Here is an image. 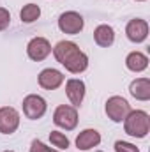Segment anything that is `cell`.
Instances as JSON below:
<instances>
[{
    "label": "cell",
    "instance_id": "ffe728a7",
    "mask_svg": "<svg viewBox=\"0 0 150 152\" xmlns=\"http://www.w3.org/2000/svg\"><path fill=\"white\" fill-rule=\"evenodd\" d=\"M9 23H11V14H9V11L4 9V7H0V32L5 30V28L9 27Z\"/></svg>",
    "mask_w": 150,
    "mask_h": 152
},
{
    "label": "cell",
    "instance_id": "8fae6325",
    "mask_svg": "<svg viewBox=\"0 0 150 152\" xmlns=\"http://www.w3.org/2000/svg\"><path fill=\"white\" fill-rule=\"evenodd\" d=\"M66 94H67V97H69V101H71V104L74 108L79 106L83 103V97H85V83L81 80H78V78L67 80V83H66Z\"/></svg>",
    "mask_w": 150,
    "mask_h": 152
},
{
    "label": "cell",
    "instance_id": "5bb4252c",
    "mask_svg": "<svg viewBox=\"0 0 150 152\" xmlns=\"http://www.w3.org/2000/svg\"><path fill=\"white\" fill-rule=\"evenodd\" d=\"M125 66L133 73H141L149 67V57L141 51H131L125 58Z\"/></svg>",
    "mask_w": 150,
    "mask_h": 152
},
{
    "label": "cell",
    "instance_id": "e0dca14e",
    "mask_svg": "<svg viewBox=\"0 0 150 152\" xmlns=\"http://www.w3.org/2000/svg\"><path fill=\"white\" fill-rule=\"evenodd\" d=\"M50 142H51L53 147H58V149H62V151L69 147V138H67L64 133H60V131H51V133H50Z\"/></svg>",
    "mask_w": 150,
    "mask_h": 152
},
{
    "label": "cell",
    "instance_id": "277c9868",
    "mask_svg": "<svg viewBox=\"0 0 150 152\" xmlns=\"http://www.w3.org/2000/svg\"><path fill=\"white\" fill-rule=\"evenodd\" d=\"M104 110H106V115L113 122H124V118L131 112V104L127 103V99H124L120 96H113L106 101Z\"/></svg>",
    "mask_w": 150,
    "mask_h": 152
},
{
    "label": "cell",
    "instance_id": "6da1fadb",
    "mask_svg": "<svg viewBox=\"0 0 150 152\" xmlns=\"http://www.w3.org/2000/svg\"><path fill=\"white\" fill-rule=\"evenodd\" d=\"M53 55L57 62H60L69 73L79 75L88 67V57L78 48V44L73 41H60L53 48Z\"/></svg>",
    "mask_w": 150,
    "mask_h": 152
},
{
    "label": "cell",
    "instance_id": "7a4b0ae2",
    "mask_svg": "<svg viewBox=\"0 0 150 152\" xmlns=\"http://www.w3.org/2000/svg\"><path fill=\"white\" fill-rule=\"evenodd\" d=\"M124 129L129 136L134 138H145L150 131L149 113L143 110H131L124 118Z\"/></svg>",
    "mask_w": 150,
    "mask_h": 152
},
{
    "label": "cell",
    "instance_id": "9c48e42d",
    "mask_svg": "<svg viewBox=\"0 0 150 152\" xmlns=\"http://www.w3.org/2000/svg\"><path fill=\"white\" fill-rule=\"evenodd\" d=\"M125 36L133 42H143L149 37V23L145 20H140V18L131 20L125 27Z\"/></svg>",
    "mask_w": 150,
    "mask_h": 152
},
{
    "label": "cell",
    "instance_id": "7402d4cb",
    "mask_svg": "<svg viewBox=\"0 0 150 152\" xmlns=\"http://www.w3.org/2000/svg\"><path fill=\"white\" fill-rule=\"evenodd\" d=\"M4 152H14V151H4Z\"/></svg>",
    "mask_w": 150,
    "mask_h": 152
},
{
    "label": "cell",
    "instance_id": "30bf717a",
    "mask_svg": "<svg viewBox=\"0 0 150 152\" xmlns=\"http://www.w3.org/2000/svg\"><path fill=\"white\" fill-rule=\"evenodd\" d=\"M39 85L46 90H55L58 88L62 83H64V75L53 67H48V69H42L39 73Z\"/></svg>",
    "mask_w": 150,
    "mask_h": 152
},
{
    "label": "cell",
    "instance_id": "7c38bea8",
    "mask_svg": "<svg viewBox=\"0 0 150 152\" xmlns=\"http://www.w3.org/2000/svg\"><path fill=\"white\" fill-rule=\"evenodd\" d=\"M101 143V134L95 129H85L76 136V147L79 151H90Z\"/></svg>",
    "mask_w": 150,
    "mask_h": 152
},
{
    "label": "cell",
    "instance_id": "3957f363",
    "mask_svg": "<svg viewBox=\"0 0 150 152\" xmlns=\"http://www.w3.org/2000/svg\"><path fill=\"white\" fill-rule=\"evenodd\" d=\"M53 122L58 127L66 129V131H73L78 126V112H76V108L69 106V104H60L53 113Z\"/></svg>",
    "mask_w": 150,
    "mask_h": 152
},
{
    "label": "cell",
    "instance_id": "d6986e66",
    "mask_svg": "<svg viewBox=\"0 0 150 152\" xmlns=\"http://www.w3.org/2000/svg\"><path fill=\"white\" fill-rule=\"evenodd\" d=\"M30 152H58V151H55V149L44 145V143L39 142V140H34V142L30 143Z\"/></svg>",
    "mask_w": 150,
    "mask_h": 152
},
{
    "label": "cell",
    "instance_id": "2e32d148",
    "mask_svg": "<svg viewBox=\"0 0 150 152\" xmlns=\"http://www.w3.org/2000/svg\"><path fill=\"white\" fill-rule=\"evenodd\" d=\"M39 16H41V7L37 4H27L20 12V18L23 23H34L36 20H39Z\"/></svg>",
    "mask_w": 150,
    "mask_h": 152
},
{
    "label": "cell",
    "instance_id": "9a60e30c",
    "mask_svg": "<svg viewBox=\"0 0 150 152\" xmlns=\"http://www.w3.org/2000/svg\"><path fill=\"white\" fill-rule=\"evenodd\" d=\"M94 41L103 46V48H108L115 42V30H113L110 25H99L95 30H94Z\"/></svg>",
    "mask_w": 150,
    "mask_h": 152
},
{
    "label": "cell",
    "instance_id": "5b68a950",
    "mask_svg": "<svg viewBox=\"0 0 150 152\" xmlns=\"http://www.w3.org/2000/svg\"><path fill=\"white\" fill-rule=\"evenodd\" d=\"M83 16L76 11H67V12H62L60 18H58V28L64 32V34H79L83 30Z\"/></svg>",
    "mask_w": 150,
    "mask_h": 152
},
{
    "label": "cell",
    "instance_id": "ac0fdd59",
    "mask_svg": "<svg viewBox=\"0 0 150 152\" xmlns=\"http://www.w3.org/2000/svg\"><path fill=\"white\" fill-rule=\"evenodd\" d=\"M115 152H140V149L129 142L118 140V142H115Z\"/></svg>",
    "mask_w": 150,
    "mask_h": 152
},
{
    "label": "cell",
    "instance_id": "52a82bcc",
    "mask_svg": "<svg viewBox=\"0 0 150 152\" xmlns=\"http://www.w3.org/2000/svg\"><path fill=\"white\" fill-rule=\"evenodd\" d=\"M20 127V113L11 106L0 108V133L2 134H12Z\"/></svg>",
    "mask_w": 150,
    "mask_h": 152
},
{
    "label": "cell",
    "instance_id": "8992f818",
    "mask_svg": "<svg viewBox=\"0 0 150 152\" xmlns=\"http://www.w3.org/2000/svg\"><path fill=\"white\" fill-rule=\"evenodd\" d=\"M23 113L27 115V118L30 120H37L46 113V101L44 97H41L37 94H30L23 99Z\"/></svg>",
    "mask_w": 150,
    "mask_h": 152
},
{
    "label": "cell",
    "instance_id": "4fadbf2b",
    "mask_svg": "<svg viewBox=\"0 0 150 152\" xmlns=\"http://www.w3.org/2000/svg\"><path fill=\"white\" fill-rule=\"evenodd\" d=\"M129 92L138 101H149L150 99V80L149 78H138L131 83Z\"/></svg>",
    "mask_w": 150,
    "mask_h": 152
},
{
    "label": "cell",
    "instance_id": "ba28073f",
    "mask_svg": "<svg viewBox=\"0 0 150 152\" xmlns=\"http://www.w3.org/2000/svg\"><path fill=\"white\" fill-rule=\"evenodd\" d=\"M50 53H51V44L44 37H34L27 44V55H28V58H32L36 62L44 60Z\"/></svg>",
    "mask_w": 150,
    "mask_h": 152
},
{
    "label": "cell",
    "instance_id": "44dd1931",
    "mask_svg": "<svg viewBox=\"0 0 150 152\" xmlns=\"http://www.w3.org/2000/svg\"><path fill=\"white\" fill-rule=\"evenodd\" d=\"M136 2H145V0H136Z\"/></svg>",
    "mask_w": 150,
    "mask_h": 152
}]
</instances>
